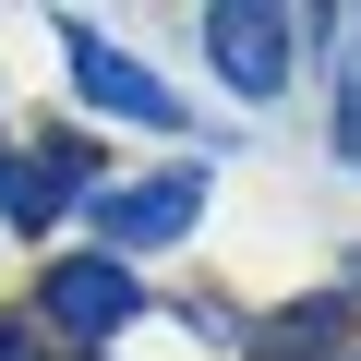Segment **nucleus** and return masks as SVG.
<instances>
[{
    "label": "nucleus",
    "instance_id": "nucleus-1",
    "mask_svg": "<svg viewBox=\"0 0 361 361\" xmlns=\"http://www.w3.org/2000/svg\"><path fill=\"white\" fill-rule=\"evenodd\" d=\"M61 49H73V97L85 109H109V121H145V133H180V121H193V109H180L133 49H109L97 25H61Z\"/></svg>",
    "mask_w": 361,
    "mask_h": 361
},
{
    "label": "nucleus",
    "instance_id": "nucleus-2",
    "mask_svg": "<svg viewBox=\"0 0 361 361\" xmlns=\"http://www.w3.org/2000/svg\"><path fill=\"white\" fill-rule=\"evenodd\" d=\"M301 13H253V0H217L205 13V49H217V73L241 85V97H277L289 73H301Z\"/></svg>",
    "mask_w": 361,
    "mask_h": 361
},
{
    "label": "nucleus",
    "instance_id": "nucleus-3",
    "mask_svg": "<svg viewBox=\"0 0 361 361\" xmlns=\"http://www.w3.org/2000/svg\"><path fill=\"white\" fill-rule=\"evenodd\" d=\"M193 217H205V169H157V180L97 193V241H109V265H121V253H145V241H180Z\"/></svg>",
    "mask_w": 361,
    "mask_h": 361
},
{
    "label": "nucleus",
    "instance_id": "nucleus-4",
    "mask_svg": "<svg viewBox=\"0 0 361 361\" xmlns=\"http://www.w3.org/2000/svg\"><path fill=\"white\" fill-rule=\"evenodd\" d=\"M49 325L61 337H121L133 313H145V289H133V265H109V253H73V265H49Z\"/></svg>",
    "mask_w": 361,
    "mask_h": 361
},
{
    "label": "nucleus",
    "instance_id": "nucleus-5",
    "mask_svg": "<svg viewBox=\"0 0 361 361\" xmlns=\"http://www.w3.org/2000/svg\"><path fill=\"white\" fill-rule=\"evenodd\" d=\"M73 193H85V145H73V133H61V145H25V157H0V217H13L25 241H49Z\"/></svg>",
    "mask_w": 361,
    "mask_h": 361
},
{
    "label": "nucleus",
    "instance_id": "nucleus-6",
    "mask_svg": "<svg viewBox=\"0 0 361 361\" xmlns=\"http://www.w3.org/2000/svg\"><path fill=\"white\" fill-rule=\"evenodd\" d=\"M337 337H349V301H301V313H277L253 349H265V361H349Z\"/></svg>",
    "mask_w": 361,
    "mask_h": 361
},
{
    "label": "nucleus",
    "instance_id": "nucleus-7",
    "mask_svg": "<svg viewBox=\"0 0 361 361\" xmlns=\"http://www.w3.org/2000/svg\"><path fill=\"white\" fill-rule=\"evenodd\" d=\"M337 157L361 169V25H349V49H337Z\"/></svg>",
    "mask_w": 361,
    "mask_h": 361
},
{
    "label": "nucleus",
    "instance_id": "nucleus-8",
    "mask_svg": "<svg viewBox=\"0 0 361 361\" xmlns=\"http://www.w3.org/2000/svg\"><path fill=\"white\" fill-rule=\"evenodd\" d=\"M0 361H49V349H37V337H25V325H0Z\"/></svg>",
    "mask_w": 361,
    "mask_h": 361
}]
</instances>
